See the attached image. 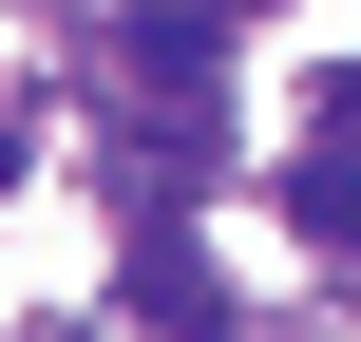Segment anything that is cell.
Returning a JSON list of instances; mask_svg holds the SVG:
<instances>
[{"label": "cell", "instance_id": "2", "mask_svg": "<svg viewBox=\"0 0 361 342\" xmlns=\"http://www.w3.org/2000/svg\"><path fill=\"white\" fill-rule=\"evenodd\" d=\"M114 57L190 95V76H209V0H114Z\"/></svg>", "mask_w": 361, "mask_h": 342}, {"label": "cell", "instance_id": "3", "mask_svg": "<svg viewBox=\"0 0 361 342\" xmlns=\"http://www.w3.org/2000/svg\"><path fill=\"white\" fill-rule=\"evenodd\" d=\"M286 228H305V248H361V152H305V171H286Z\"/></svg>", "mask_w": 361, "mask_h": 342}, {"label": "cell", "instance_id": "4", "mask_svg": "<svg viewBox=\"0 0 361 342\" xmlns=\"http://www.w3.org/2000/svg\"><path fill=\"white\" fill-rule=\"evenodd\" d=\"M305 114H324V152H361V57L324 76V95H305Z\"/></svg>", "mask_w": 361, "mask_h": 342}, {"label": "cell", "instance_id": "1", "mask_svg": "<svg viewBox=\"0 0 361 342\" xmlns=\"http://www.w3.org/2000/svg\"><path fill=\"white\" fill-rule=\"evenodd\" d=\"M114 305H133L152 342H228V286H209L190 228H133V248H114Z\"/></svg>", "mask_w": 361, "mask_h": 342}]
</instances>
